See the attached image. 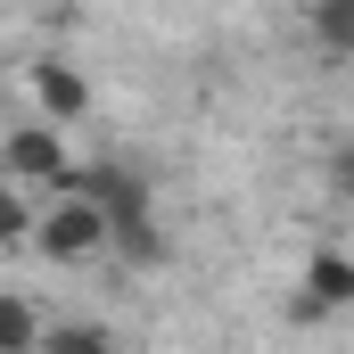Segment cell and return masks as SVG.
I'll return each instance as SVG.
<instances>
[{
	"label": "cell",
	"instance_id": "obj_1",
	"mask_svg": "<svg viewBox=\"0 0 354 354\" xmlns=\"http://www.w3.org/2000/svg\"><path fill=\"white\" fill-rule=\"evenodd\" d=\"M50 264H83V256H99L107 248V223H99V206L91 198H50L41 214H33V231H25Z\"/></svg>",
	"mask_w": 354,
	"mask_h": 354
},
{
	"label": "cell",
	"instance_id": "obj_2",
	"mask_svg": "<svg viewBox=\"0 0 354 354\" xmlns=\"http://www.w3.org/2000/svg\"><path fill=\"white\" fill-rule=\"evenodd\" d=\"M354 305V256L346 248H313L305 256V288L288 297V322H330Z\"/></svg>",
	"mask_w": 354,
	"mask_h": 354
},
{
	"label": "cell",
	"instance_id": "obj_3",
	"mask_svg": "<svg viewBox=\"0 0 354 354\" xmlns=\"http://www.w3.org/2000/svg\"><path fill=\"white\" fill-rule=\"evenodd\" d=\"M0 165L17 189H50V181L66 174V149H58V124H25V132H8L0 140Z\"/></svg>",
	"mask_w": 354,
	"mask_h": 354
},
{
	"label": "cell",
	"instance_id": "obj_4",
	"mask_svg": "<svg viewBox=\"0 0 354 354\" xmlns=\"http://www.w3.org/2000/svg\"><path fill=\"white\" fill-rule=\"evenodd\" d=\"M33 99H41V124L66 132V124H83V115H91V75H83V66H66V58H41V66H33Z\"/></svg>",
	"mask_w": 354,
	"mask_h": 354
},
{
	"label": "cell",
	"instance_id": "obj_5",
	"mask_svg": "<svg viewBox=\"0 0 354 354\" xmlns=\"http://www.w3.org/2000/svg\"><path fill=\"white\" fill-rule=\"evenodd\" d=\"M107 248H115L124 264H165V223H157V206H149V214L107 223Z\"/></svg>",
	"mask_w": 354,
	"mask_h": 354
},
{
	"label": "cell",
	"instance_id": "obj_6",
	"mask_svg": "<svg viewBox=\"0 0 354 354\" xmlns=\"http://www.w3.org/2000/svg\"><path fill=\"white\" fill-rule=\"evenodd\" d=\"M33 338H41V313H33V297L0 288V354H33Z\"/></svg>",
	"mask_w": 354,
	"mask_h": 354
},
{
	"label": "cell",
	"instance_id": "obj_7",
	"mask_svg": "<svg viewBox=\"0 0 354 354\" xmlns=\"http://www.w3.org/2000/svg\"><path fill=\"white\" fill-rule=\"evenodd\" d=\"M313 25H322V50L330 58L354 50V0H313Z\"/></svg>",
	"mask_w": 354,
	"mask_h": 354
},
{
	"label": "cell",
	"instance_id": "obj_8",
	"mask_svg": "<svg viewBox=\"0 0 354 354\" xmlns=\"http://www.w3.org/2000/svg\"><path fill=\"white\" fill-rule=\"evenodd\" d=\"M25 231H33V198H25L17 181H0V248H17Z\"/></svg>",
	"mask_w": 354,
	"mask_h": 354
},
{
	"label": "cell",
	"instance_id": "obj_9",
	"mask_svg": "<svg viewBox=\"0 0 354 354\" xmlns=\"http://www.w3.org/2000/svg\"><path fill=\"white\" fill-rule=\"evenodd\" d=\"M33 8H50V17H66V8H75V0H33Z\"/></svg>",
	"mask_w": 354,
	"mask_h": 354
},
{
	"label": "cell",
	"instance_id": "obj_10",
	"mask_svg": "<svg viewBox=\"0 0 354 354\" xmlns=\"http://www.w3.org/2000/svg\"><path fill=\"white\" fill-rule=\"evenodd\" d=\"M91 354H115V346H107V338H99V346H91Z\"/></svg>",
	"mask_w": 354,
	"mask_h": 354
}]
</instances>
